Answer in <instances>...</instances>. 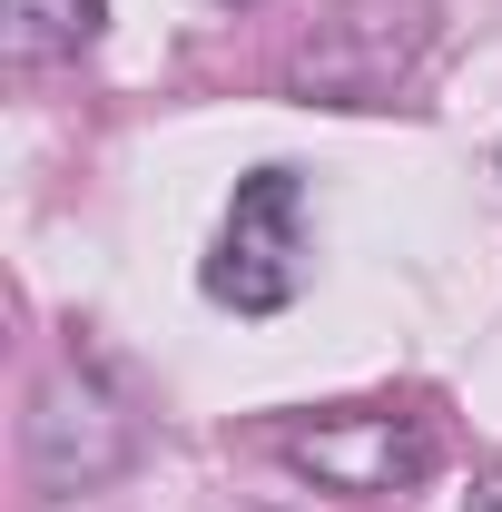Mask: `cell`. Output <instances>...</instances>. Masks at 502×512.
Masks as SVG:
<instances>
[{
    "instance_id": "cell-1",
    "label": "cell",
    "mask_w": 502,
    "mask_h": 512,
    "mask_svg": "<svg viewBox=\"0 0 502 512\" xmlns=\"http://www.w3.org/2000/svg\"><path fill=\"white\" fill-rule=\"evenodd\" d=\"M20 453H30V483L60 493V503L69 493H109L138 463V414H128V394L99 365H50L40 394H30Z\"/></svg>"
},
{
    "instance_id": "cell-2",
    "label": "cell",
    "mask_w": 502,
    "mask_h": 512,
    "mask_svg": "<svg viewBox=\"0 0 502 512\" xmlns=\"http://www.w3.org/2000/svg\"><path fill=\"white\" fill-rule=\"evenodd\" d=\"M286 473H306L315 493H345V503H384V493H414L434 473V424L414 404H335L276 434Z\"/></svg>"
},
{
    "instance_id": "cell-3",
    "label": "cell",
    "mask_w": 502,
    "mask_h": 512,
    "mask_svg": "<svg viewBox=\"0 0 502 512\" xmlns=\"http://www.w3.org/2000/svg\"><path fill=\"white\" fill-rule=\"evenodd\" d=\"M306 286V178L296 168H256L227 197V227L207 247V296L237 316H286Z\"/></svg>"
},
{
    "instance_id": "cell-4",
    "label": "cell",
    "mask_w": 502,
    "mask_h": 512,
    "mask_svg": "<svg viewBox=\"0 0 502 512\" xmlns=\"http://www.w3.org/2000/svg\"><path fill=\"white\" fill-rule=\"evenodd\" d=\"M424 50H434V0H345L296 60V79L335 109H384Z\"/></svg>"
},
{
    "instance_id": "cell-5",
    "label": "cell",
    "mask_w": 502,
    "mask_h": 512,
    "mask_svg": "<svg viewBox=\"0 0 502 512\" xmlns=\"http://www.w3.org/2000/svg\"><path fill=\"white\" fill-rule=\"evenodd\" d=\"M99 20H109V0H0V50L20 69H60L99 40Z\"/></svg>"
},
{
    "instance_id": "cell-6",
    "label": "cell",
    "mask_w": 502,
    "mask_h": 512,
    "mask_svg": "<svg viewBox=\"0 0 502 512\" xmlns=\"http://www.w3.org/2000/svg\"><path fill=\"white\" fill-rule=\"evenodd\" d=\"M463 512H502V453L473 473V493H463Z\"/></svg>"
},
{
    "instance_id": "cell-7",
    "label": "cell",
    "mask_w": 502,
    "mask_h": 512,
    "mask_svg": "<svg viewBox=\"0 0 502 512\" xmlns=\"http://www.w3.org/2000/svg\"><path fill=\"white\" fill-rule=\"evenodd\" d=\"M237 10H247V0H237Z\"/></svg>"
}]
</instances>
